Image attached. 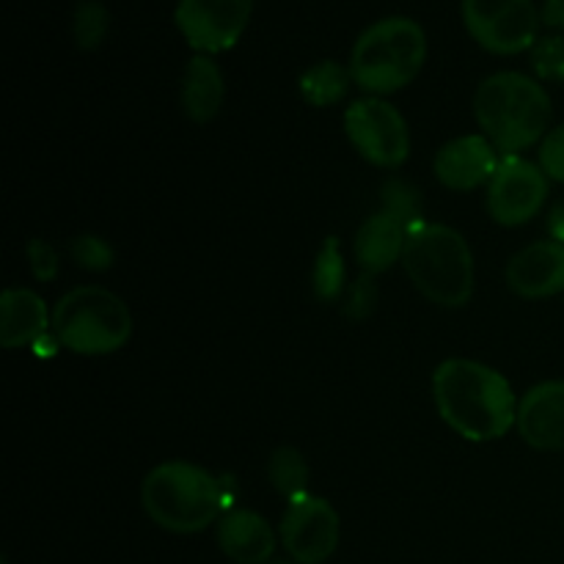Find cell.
I'll list each match as a JSON object with an SVG mask.
<instances>
[{"instance_id":"cell-1","label":"cell","mask_w":564,"mask_h":564,"mask_svg":"<svg viewBox=\"0 0 564 564\" xmlns=\"http://www.w3.org/2000/svg\"><path fill=\"white\" fill-rule=\"evenodd\" d=\"M433 400L449 430L471 444L505 438L516 427L521 402L505 375L471 358L438 364L433 375Z\"/></svg>"},{"instance_id":"cell-2","label":"cell","mask_w":564,"mask_h":564,"mask_svg":"<svg viewBox=\"0 0 564 564\" xmlns=\"http://www.w3.org/2000/svg\"><path fill=\"white\" fill-rule=\"evenodd\" d=\"M474 119L501 158L543 143L551 132L554 105L540 80L523 72H496L474 94Z\"/></svg>"},{"instance_id":"cell-3","label":"cell","mask_w":564,"mask_h":564,"mask_svg":"<svg viewBox=\"0 0 564 564\" xmlns=\"http://www.w3.org/2000/svg\"><path fill=\"white\" fill-rule=\"evenodd\" d=\"M141 505L154 527L171 534H196L229 512V494L207 468L187 460H169L143 477Z\"/></svg>"},{"instance_id":"cell-4","label":"cell","mask_w":564,"mask_h":564,"mask_svg":"<svg viewBox=\"0 0 564 564\" xmlns=\"http://www.w3.org/2000/svg\"><path fill=\"white\" fill-rule=\"evenodd\" d=\"M411 284L430 303L444 308H463L474 295V253L466 237L444 224H427L408 231L402 253Z\"/></svg>"},{"instance_id":"cell-5","label":"cell","mask_w":564,"mask_h":564,"mask_svg":"<svg viewBox=\"0 0 564 564\" xmlns=\"http://www.w3.org/2000/svg\"><path fill=\"white\" fill-rule=\"evenodd\" d=\"M427 61L424 28L411 17H386L372 22L356 39L350 53V75L369 97L402 91L411 86Z\"/></svg>"},{"instance_id":"cell-6","label":"cell","mask_w":564,"mask_h":564,"mask_svg":"<svg viewBox=\"0 0 564 564\" xmlns=\"http://www.w3.org/2000/svg\"><path fill=\"white\" fill-rule=\"evenodd\" d=\"M132 312L105 286H75L53 308V334L75 356H108L132 336Z\"/></svg>"},{"instance_id":"cell-7","label":"cell","mask_w":564,"mask_h":564,"mask_svg":"<svg viewBox=\"0 0 564 564\" xmlns=\"http://www.w3.org/2000/svg\"><path fill=\"white\" fill-rule=\"evenodd\" d=\"M466 31L494 55L529 53L540 39L543 17L534 0H463Z\"/></svg>"},{"instance_id":"cell-8","label":"cell","mask_w":564,"mask_h":564,"mask_svg":"<svg viewBox=\"0 0 564 564\" xmlns=\"http://www.w3.org/2000/svg\"><path fill=\"white\" fill-rule=\"evenodd\" d=\"M345 132L356 152L378 169H400L411 154L405 116L383 97L356 99L345 110Z\"/></svg>"},{"instance_id":"cell-9","label":"cell","mask_w":564,"mask_h":564,"mask_svg":"<svg viewBox=\"0 0 564 564\" xmlns=\"http://www.w3.org/2000/svg\"><path fill=\"white\" fill-rule=\"evenodd\" d=\"M339 512L323 496H301L286 505L279 540L295 564H323L339 549Z\"/></svg>"},{"instance_id":"cell-10","label":"cell","mask_w":564,"mask_h":564,"mask_svg":"<svg viewBox=\"0 0 564 564\" xmlns=\"http://www.w3.org/2000/svg\"><path fill=\"white\" fill-rule=\"evenodd\" d=\"M549 176L540 163L510 154L488 185V213L499 226H523L538 218L549 202Z\"/></svg>"},{"instance_id":"cell-11","label":"cell","mask_w":564,"mask_h":564,"mask_svg":"<svg viewBox=\"0 0 564 564\" xmlns=\"http://www.w3.org/2000/svg\"><path fill=\"white\" fill-rule=\"evenodd\" d=\"M253 14V0H180L174 20L196 53L218 55L235 47Z\"/></svg>"},{"instance_id":"cell-12","label":"cell","mask_w":564,"mask_h":564,"mask_svg":"<svg viewBox=\"0 0 564 564\" xmlns=\"http://www.w3.org/2000/svg\"><path fill=\"white\" fill-rule=\"evenodd\" d=\"M499 165L501 152L482 132L452 138L435 152L433 160L435 176L449 191H477V187L490 185Z\"/></svg>"},{"instance_id":"cell-13","label":"cell","mask_w":564,"mask_h":564,"mask_svg":"<svg viewBox=\"0 0 564 564\" xmlns=\"http://www.w3.org/2000/svg\"><path fill=\"white\" fill-rule=\"evenodd\" d=\"M518 433L532 449L564 452V380H545L518 402Z\"/></svg>"},{"instance_id":"cell-14","label":"cell","mask_w":564,"mask_h":564,"mask_svg":"<svg viewBox=\"0 0 564 564\" xmlns=\"http://www.w3.org/2000/svg\"><path fill=\"white\" fill-rule=\"evenodd\" d=\"M507 286L516 295L540 301L564 292V242L540 240L521 248L507 262Z\"/></svg>"},{"instance_id":"cell-15","label":"cell","mask_w":564,"mask_h":564,"mask_svg":"<svg viewBox=\"0 0 564 564\" xmlns=\"http://www.w3.org/2000/svg\"><path fill=\"white\" fill-rule=\"evenodd\" d=\"M53 330V314L39 292L9 286L0 297V345L6 350L33 347Z\"/></svg>"},{"instance_id":"cell-16","label":"cell","mask_w":564,"mask_h":564,"mask_svg":"<svg viewBox=\"0 0 564 564\" xmlns=\"http://www.w3.org/2000/svg\"><path fill=\"white\" fill-rule=\"evenodd\" d=\"M218 545L237 564H268L279 545V534L259 512L229 510L218 521Z\"/></svg>"},{"instance_id":"cell-17","label":"cell","mask_w":564,"mask_h":564,"mask_svg":"<svg viewBox=\"0 0 564 564\" xmlns=\"http://www.w3.org/2000/svg\"><path fill=\"white\" fill-rule=\"evenodd\" d=\"M408 229L389 213H375L358 226L356 240H352V257H356L358 268L369 275H380L386 270L402 262L405 253Z\"/></svg>"},{"instance_id":"cell-18","label":"cell","mask_w":564,"mask_h":564,"mask_svg":"<svg viewBox=\"0 0 564 564\" xmlns=\"http://www.w3.org/2000/svg\"><path fill=\"white\" fill-rule=\"evenodd\" d=\"M226 97V83L224 72L215 64L213 55L196 53L185 66V75H182V110L187 113V119L196 121V124H207L224 108Z\"/></svg>"},{"instance_id":"cell-19","label":"cell","mask_w":564,"mask_h":564,"mask_svg":"<svg viewBox=\"0 0 564 564\" xmlns=\"http://www.w3.org/2000/svg\"><path fill=\"white\" fill-rule=\"evenodd\" d=\"M352 86L350 66H341L339 61H319L308 66L297 80L301 97L314 108H328V105L341 102Z\"/></svg>"},{"instance_id":"cell-20","label":"cell","mask_w":564,"mask_h":564,"mask_svg":"<svg viewBox=\"0 0 564 564\" xmlns=\"http://www.w3.org/2000/svg\"><path fill=\"white\" fill-rule=\"evenodd\" d=\"M312 286L323 303L339 301L347 292V264L339 237H325L312 270Z\"/></svg>"},{"instance_id":"cell-21","label":"cell","mask_w":564,"mask_h":564,"mask_svg":"<svg viewBox=\"0 0 564 564\" xmlns=\"http://www.w3.org/2000/svg\"><path fill=\"white\" fill-rule=\"evenodd\" d=\"M308 463L303 452L295 446H279L268 460V479L275 494L284 496L286 501H295L308 494Z\"/></svg>"},{"instance_id":"cell-22","label":"cell","mask_w":564,"mask_h":564,"mask_svg":"<svg viewBox=\"0 0 564 564\" xmlns=\"http://www.w3.org/2000/svg\"><path fill=\"white\" fill-rule=\"evenodd\" d=\"M110 31V11L99 0H80L72 17V36L83 53H94L102 47L105 36Z\"/></svg>"},{"instance_id":"cell-23","label":"cell","mask_w":564,"mask_h":564,"mask_svg":"<svg viewBox=\"0 0 564 564\" xmlns=\"http://www.w3.org/2000/svg\"><path fill=\"white\" fill-rule=\"evenodd\" d=\"M380 196H383V213H389L391 218L400 220L408 231L424 224L422 193H419L408 180L391 176V180H386Z\"/></svg>"},{"instance_id":"cell-24","label":"cell","mask_w":564,"mask_h":564,"mask_svg":"<svg viewBox=\"0 0 564 564\" xmlns=\"http://www.w3.org/2000/svg\"><path fill=\"white\" fill-rule=\"evenodd\" d=\"M529 58H532V69L540 80L564 83V36L562 33L540 36L538 44L529 50Z\"/></svg>"},{"instance_id":"cell-25","label":"cell","mask_w":564,"mask_h":564,"mask_svg":"<svg viewBox=\"0 0 564 564\" xmlns=\"http://www.w3.org/2000/svg\"><path fill=\"white\" fill-rule=\"evenodd\" d=\"M69 253L83 270H97L99 273V270L113 268V248H110V242L105 240V237H97V235L75 237L69 246Z\"/></svg>"},{"instance_id":"cell-26","label":"cell","mask_w":564,"mask_h":564,"mask_svg":"<svg viewBox=\"0 0 564 564\" xmlns=\"http://www.w3.org/2000/svg\"><path fill=\"white\" fill-rule=\"evenodd\" d=\"M347 301H345V314L352 319H367L372 317L375 308H378V284H375V275L361 273L350 286H347Z\"/></svg>"},{"instance_id":"cell-27","label":"cell","mask_w":564,"mask_h":564,"mask_svg":"<svg viewBox=\"0 0 564 564\" xmlns=\"http://www.w3.org/2000/svg\"><path fill=\"white\" fill-rule=\"evenodd\" d=\"M538 163L551 182H562L564 185V124L554 127V130L543 138Z\"/></svg>"},{"instance_id":"cell-28","label":"cell","mask_w":564,"mask_h":564,"mask_svg":"<svg viewBox=\"0 0 564 564\" xmlns=\"http://www.w3.org/2000/svg\"><path fill=\"white\" fill-rule=\"evenodd\" d=\"M28 257V268H31L33 279L36 281H53L58 275L61 268V257L55 251L53 242L47 240H31L25 248Z\"/></svg>"},{"instance_id":"cell-29","label":"cell","mask_w":564,"mask_h":564,"mask_svg":"<svg viewBox=\"0 0 564 564\" xmlns=\"http://www.w3.org/2000/svg\"><path fill=\"white\" fill-rule=\"evenodd\" d=\"M540 17H543V25L564 33V0H545Z\"/></svg>"},{"instance_id":"cell-30","label":"cell","mask_w":564,"mask_h":564,"mask_svg":"<svg viewBox=\"0 0 564 564\" xmlns=\"http://www.w3.org/2000/svg\"><path fill=\"white\" fill-rule=\"evenodd\" d=\"M549 231L551 240L564 242V202H556L549 213Z\"/></svg>"},{"instance_id":"cell-31","label":"cell","mask_w":564,"mask_h":564,"mask_svg":"<svg viewBox=\"0 0 564 564\" xmlns=\"http://www.w3.org/2000/svg\"><path fill=\"white\" fill-rule=\"evenodd\" d=\"M268 564H295V562H286V560H270Z\"/></svg>"},{"instance_id":"cell-32","label":"cell","mask_w":564,"mask_h":564,"mask_svg":"<svg viewBox=\"0 0 564 564\" xmlns=\"http://www.w3.org/2000/svg\"><path fill=\"white\" fill-rule=\"evenodd\" d=\"M0 564H9V562H6V560H3V562H0Z\"/></svg>"}]
</instances>
